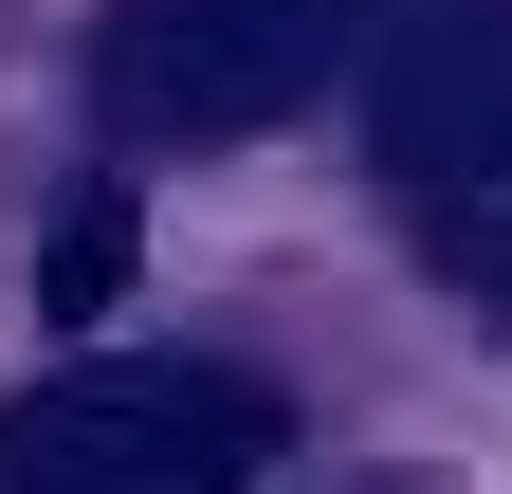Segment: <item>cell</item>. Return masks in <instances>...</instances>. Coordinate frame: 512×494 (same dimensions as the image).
<instances>
[{
	"instance_id": "6da1fadb",
	"label": "cell",
	"mask_w": 512,
	"mask_h": 494,
	"mask_svg": "<svg viewBox=\"0 0 512 494\" xmlns=\"http://www.w3.org/2000/svg\"><path fill=\"white\" fill-rule=\"evenodd\" d=\"M293 458V403L183 348H92L0 403V494H256Z\"/></svg>"
},
{
	"instance_id": "7a4b0ae2",
	"label": "cell",
	"mask_w": 512,
	"mask_h": 494,
	"mask_svg": "<svg viewBox=\"0 0 512 494\" xmlns=\"http://www.w3.org/2000/svg\"><path fill=\"white\" fill-rule=\"evenodd\" d=\"M366 37H384V0H110L92 110L128 147H238L293 92H330Z\"/></svg>"
},
{
	"instance_id": "3957f363",
	"label": "cell",
	"mask_w": 512,
	"mask_h": 494,
	"mask_svg": "<svg viewBox=\"0 0 512 494\" xmlns=\"http://www.w3.org/2000/svg\"><path fill=\"white\" fill-rule=\"evenodd\" d=\"M366 165L421 220L512 183V0H384V37H366Z\"/></svg>"
},
{
	"instance_id": "277c9868",
	"label": "cell",
	"mask_w": 512,
	"mask_h": 494,
	"mask_svg": "<svg viewBox=\"0 0 512 494\" xmlns=\"http://www.w3.org/2000/svg\"><path fill=\"white\" fill-rule=\"evenodd\" d=\"M128 257H147V220H128V183H92V202L37 238V312H110V293H128Z\"/></svg>"
},
{
	"instance_id": "5b68a950",
	"label": "cell",
	"mask_w": 512,
	"mask_h": 494,
	"mask_svg": "<svg viewBox=\"0 0 512 494\" xmlns=\"http://www.w3.org/2000/svg\"><path fill=\"white\" fill-rule=\"evenodd\" d=\"M439 257H458L494 312H512V183H494V202H439Z\"/></svg>"
}]
</instances>
